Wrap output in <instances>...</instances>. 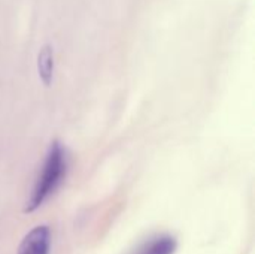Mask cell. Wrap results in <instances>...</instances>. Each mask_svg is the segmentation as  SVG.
I'll list each match as a JSON object with an SVG mask.
<instances>
[{
  "label": "cell",
  "instance_id": "cell-1",
  "mask_svg": "<svg viewBox=\"0 0 255 254\" xmlns=\"http://www.w3.org/2000/svg\"><path fill=\"white\" fill-rule=\"evenodd\" d=\"M64 174H66V156L63 147L58 142H54L48 151L42 175L33 190L31 198L28 199L25 213H33L36 208H39L45 202V199L61 183Z\"/></svg>",
  "mask_w": 255,
  "mask_h": 254
},
{
  "label": "cell",
  "instance_id": "cell-3",
  "mask_svg": "<svg viewBox=\"0 0 255 254\" xmlns=\"http://www.w3.org/2000/svg\"><path fill=\"white\" fill-rule=\"evenodd\" d=\"M37 73L45 87H51L54 79V48L43 45L37 54Z\"/></svg>",
  "mask_w": 255,
  "mask_h": 254
},
{
  "label": "cell",
  "instance_id": "cell-4",
  "mask_svg": "<svg viewBox=\"0 0 255 254\" xmlns=\"http://www.w3.org/2000/svg\"><path fill=\"white\" fill-rule=\"evenodd\" d=\"M176 249H178L176 240L173 237L164 235L151 240L143 247H140L136 254H175Z\"/></svg>",
  "mask_w": 255,
  "mask_h": 254
},
{
  "label": "cell",
  "instance_id": "cell-2",
  "mask_svg": "<svg viewBox=\"0 0 255 254\" xmlns=\"http://www.w3.org/2000/svg\"><path fill=\"white\" fill-rule=\"evenodd\" d=\"M51 231L48 226L33 228L21 241L18 254H49Z\"/></svg>",
  "mask_w": 255,
  "mask_h": 254
}]
</instances>
